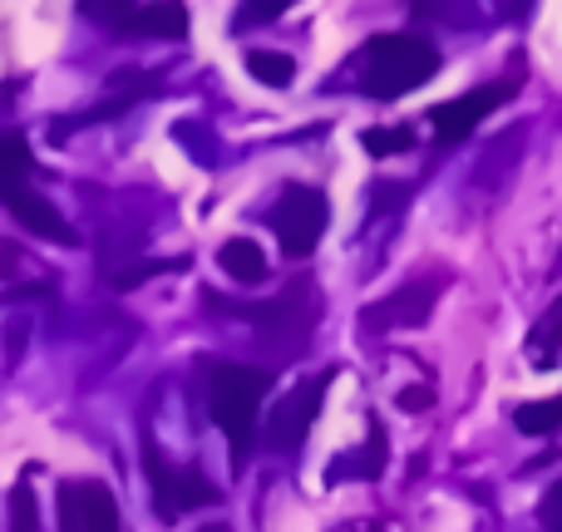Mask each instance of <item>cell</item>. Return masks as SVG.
Returning a JSON list of instances; mask_svg holds the SVG:
<instances>
[{
  "label": "cell",
  "mask_w": 562,
  "mask_h": 532,
  "mask_svg": "<svg viewBox=\"0 0 562 532\" xmlns=\"http://www.w3.org/2000/svg\"><path fill=\"white\" fill-rule=\"evenodd\" d=\"M439 65H445V59H439V49L429 45L425 35L395 30V35H375L366 49H360L356 84L375 99H400V94H409V89L429 84V79L439 75Z\"/></svg>",
  "instance_id": "obj_1"
},
{
  "label": "cell",
  "mask_w": 562,
  "mask_h": 532,
  "mask_svg": "<svg viewBox=\"0 0 562 532\" xmlns=\"http://www.w3.org/2000/svg\"><path fill=\"white\" fill-rule=\"evenodd\" d=\"M267 389H272L267 370H252V365L207 370V409H213V425L227 434V449H233L237 468L252 454V429H257V409H262Z\"/></svg>",
  "instance_id": "obj_2"
},
{
  "label": "cell",
  "mask_w": 562,
  "mask_h": 532,
  "mask_svg": "<svg viewBox=\"0 0 562 532\" xmlns=\"http://www.w3.org/2000/svg\"><path fill=\"white\" fill-rule=\"evenodd\" d=\"M207 306H223V310H233V316H247L252 326H262V336L277 340L281 350L306 346L311 326H316V316H321V296L306 276H301L296 286L281 291L277 301H267V306H227V301H217V296H207Z\"/></svg>",
  "instance_id": "obj_3"
},
{
  "label": "cell",
  "mask_w": 562,
  "mask_h": 532,
  "mask_svg": "<svg viewBox=\"0 0 562 532\" xmlns=\"http://www.w3.org/2000/svg\"><path fill=\"white\" fill-rule=\"evenodd\" d=\"M144 474H148V488H154V508H158V518H164V523H178V518L193 513V508L217 503V488L207 484L198 468L168 464V454L154 444V439H144Z\"/></svg>",
  "instance_id": "obj_4"
},
{
  "label": "cell",
  "mask_w": 562,
  "mask_h": 532,
  "mask_svg": "<svg viewBox=\"0 0 562 532\" xmlns=\"http://www.w3.org/2000/svg\"><path fill=\"white\" fill-rule=\"evenodd\" d=\"M326 193L321 188H306V183H291L286 193L277 197L272 207V233L281 242V252L286 257H311L321 242V233H326Z\"/></svg>",
  "instance_id": "obj_5"
},
{
  "label": "cell",
  "mask_w": 562,
  "mask_h": 532,
  "mask_svg": "<svg viewBox=\"0 0 562 532\" xmlns=\"http://www.w3.org/2000/svg\"><path fill=\"white\" fill-rule=\"evenodd\" d=\"M449 286L445 271H429V276H415L405 281L400 291H390L385 301H375V306L360 316V330H400V326H425L429 310H435L439 291Z\"/></svg>",
  "instance_id": "obj_6"
},
{
  "label": "cell",
  "mask_w": 562,
  "mask_h": 532,
  "mask_svg": "<svg viewBox=\"0 0 562 532\" xmlns=\"http://www.w3.org/2000/svg\"><path fill=\"white\" fill-rule=\"evenodd\" d=\"M514 89H518L514 79H498V84L469 89V94H459V99H449V104L429 109V124H435L439 148H449V144H464V138L474 134V128L484 124V118L494 114L498 104H508V99H514Z\"/></svg>",
  "instance_id": "obj_7"
},
{
  "label": "cell",
  "mask_w": 562,
  "mask_h": 532,
  "mask_svg": "<svg viewBox=\"0 0 562 532\" xmlns=\"http://www.w3.org/2000/svg\"><path fill=\"white\" fill-rule=\"evenodd\" d=\"M59 532H124L119 528V498L99 478H69L59 484Z\"/></svg>",
  "instance_id": "obj_8"
},
{
  "label": "cell",
  "mask_w": 562,
  "mask_h": 532,
  "mask_svg": "<svg viewBox=\"0 0 562 532\" xmlns=\"http://www.w3.org/2000/svg\"><path fill=\"white\" fill-rule=\"evenodd\" d=\"M336 370H321L316 380H306V385H296L286 399L272 409V419H267V444L277 449V454H291V449L306 444L311 425H316L321 415V399H326V385Z\"/></svg>",
  "instance_id": "obj_9"
},
{
  "label": "cell",
  "mask_w": 562,
  "mask_h": 532,
  "mask_svg": "<svg viewBox=\"0 0 562 532\" xmlns=\"http://www.w3.org/2000/svg\"><path fill=\"white\" fill-rule=\"evenodd\" d=\"M94 20L119 25V35H158V39H183L188 35V10L183 5H85Z\"/></svg>",
  "instance_id": "obj_10"
},
{
  "label": "cell",
  "mask_w": 562,
  "mask_h": 532,
  "mask_svg": "<svg viewBox=\"0 0 562 532\" xmlns=\"http://www.w3.org/2000/svg\"><path fill=\"white\" fill-rule=\"evenodd\" d=\"M0 197H5V207H10V213H15L35 237H45V242H55V247H75V242H79V233L65 223V217H59V207L49 203V197H40L35 188L10 183V188H0Z\"/></svg>",
  "instance_id": "obj_11"
},
{
  "label": "cell",
  "mask_w": 562,
  "mask_h": 532,
  "mask_svg": "<svg viewBox=\"0 0 562 532\" xmlns=\"http://www.w3.org/2000/svg\"><path fill=\"white\" fill-rule=\"evenodd\" d=\"M217 267H223L233 281H247V286H257V281L267 276V257H262V247H257L252 237H233V242H223Z\"/></svg>",
  "instance_id": "obj_12"
},
{
  "label": "cell",
  "mask_w": 562,
  "mask_h": 532,
  "mask_svg": "<svg viewBox=\"0 0 562 532\" xmlns=\"http://www.w3.org/2000/svg\"><path fill=\"white\" fill-rule=\"evenodd\" d=\"M380 468H385V429H380V419H370V439L360 454L340 459V468H330V478H380Z\"/></svg>",
  "instance_id": "obj_13"
},
{
  "label": "cell",
  "mask_w": 562,
  "mask_h": 532,
  "mask_svg": "<svg viewBox=\"0 0 562 532\" xmlns=\"http://www.w3.org/2000/svg\"><path fill=\"white\" fill-rule=\"evenodd\" d=\"M247 75L267 89H291V79H296V59L281 55V49H247Z\"/></svg>",
  "instance_id": "obj_14"
},
{
  "label": "cell",
  "mask_w": 562,
  "mask_h": 532,
  "mask_svg": "<svg viewBox=\"0 0 562 532\" xmlns=\"http://www.w3.org/2000/svg\"><path fill=\"white\" fill-rule=\"evenodd\" d=\"M514 425L524 429V434H553V429H562V395L533 399V405H518L514 409Z\"/></svg>",
  "instance_id": "obj_15"
},
{
  "label": "cell",
  "mask_w": 562,
  "mask_h": 532,
  "mask_svg": "<svg viewBox=\"0 0 562 532\" xmlns=\"http://www.w3.org/2000/svg\"><path fill=\"white\" fill-rule=\"evenodd\" d=\"M30 173V138L25 134H0V188L25 183Z\"/></svg>",
  "instance_id": "obj_16"
},
{
  "label": "cell",
  "mask_w": 562,
  "mask_h": 532,
  "mask_svg": "<svg viewBox=\"0 0 562 532\" xmlns=\"http://www.w3.org/2000/svg\"><path fill=\"white\" fill-rule=\"evenodd\" d=\"M360 148H366L370 158H390V154H405V148H415V128H366L360 134Z\"/></svg>",
  "instance_id": "obj_17"
},
{
  "label": "cell",
  "mask_w": 562,
  "mask_h": 532,
  "mask_svg": "<svg viewBox=\"0 0 562 532\" xmlns=\"http://www.w3.org/2000/svg\"><path fill=\"white\" fill-rule=\"evenodd\" d=\"M10 532H40V513H35V494L20 478L15 494H10Z\"/></svg>",
  "instance_id": "obj_18"
},
{
  "label": "cell",
  "mask_w": 562,
  "mask_h": 532,
  "mask_svg": "<svg viewBox=\"0 0 562 532\" xmlns=\"http://www.w3.org/2000/svg\"><path fill=\"white\" fill-rule=\"evenodd\" d=\"M409 197H415V188H409V183H370V207H375V213L405 207Z\"/></svg>",
  "instance_id": "obj_19"
},
{
  "label": "cell",
  "mask_w": 562,
  "mask_h": 532,
  "mask_svg": "<svg viewBox=\"0 0 562 532\" xmlns=\"http://www.w3.org/2000/svg\"><path fill=\"white\" fill-rule=\"evenodd\" d=\"M538 523H543V532H562V478L543 494V503H538Z\"/></svg>",
  "instance_id": "obj_20"
},
{
  "label": "cell",
  "mask_w": 562,
  "mask_h": 532,
  "mask_svg": "<svg viewBox=\"0 0 562 532\" xmlns=\"http://www.w3.org/2000/svg\"><path fill=\"white\" fill-rule=\"evenodd\" d=\"M429 389H400V409H429Z\"/></svg>",
  "instance_id": "obj_21"
},
{
  "label": "cell",
  "mask_w": 562,
  "mask_h": 532,
  "mask_svg": "<svg viewBox=\"0 0 562 532\" xmlns=\"http://www.w3.org/2000/svg\"><path fill=\"white\" fill-rule=\"evenodd\" d=\"M277 15H281V5H247L237 20H277Z\"/></svg>",
  "instance_id": "obj_22"
},
{
  "label": "cell",
  "mask_w": 562,
  "mask_h": 532,
  "mask_svg": "<svg viewBox=\"0 0 562 532\" xmlns=\"http://www.w3.org/2000/svg\"><path fill=\"white\" fill-rule=\"evenodd\" d=\"M203 532H233V528H223V523H217V528H203Z\"/></svg>",
  "instance_id": "obj_23"
}]
</instances>
